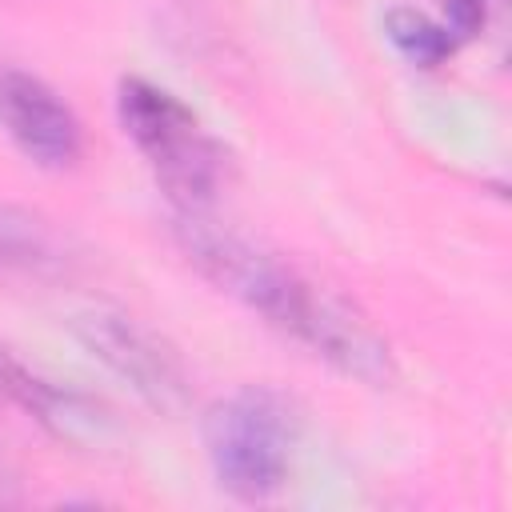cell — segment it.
<instances>
[{
  "label": "cell",
  "mask_w": 512,
  "mask_h": 512,
  "mask_svg": "<svg viewBox=\"0 0 512 512\" xmlns=\"http://www.w3.org/2000/svg\"><path fill=\"white\" fill-rule=\"evenodd\" d=\"M0 392H8L52 440L76 448V452H116L124 444V420L112 404H104L92 392L44 380L0 352Z\"/></svg>",
  "instance_id": "obj_6"
},
{
  "label": "cell",
  "mask_w": 512,
  "mask_h": 512,
  "mask_svg": "<svg viewBox=\"0 0 512 512\" xmlns=\"http://www.w3.org/2000/svg\"><path fill=\"white\" fill-rule=\"evenodd\" d=\"M384 36L416 68H436L456 52V36L440 20H432L428 12L408 8V4H396L384 12Z\"/></svg>",
  "instance_id": "obj_9"
},
{
  "label": "cell",
  "mask_w": 512,
  "mask_h": 512,
  "mask_svg": "<svg viewBox=\"0 0 512 512\" xmlns=\"http://www.w3.org/2000/svg\"><path fill=\"white\" fill-rule=\"evenodd\" d=\"M0 132L48 172H68L84 156V124L72 104L24 68H0Z\"/></svg>",
  "instance_id": "obj_5"
},
{
  "label": "cell",
  "mask_w": 512,
  "mask_h": 512,
  "mask_svg": "<svg viewBox=\"0 0 512 512\" xmlns=\"http://www.w3.org/2000/svg\"><path fill=\"white\" fill-rule=\"evenodd\" d=\"M72 248L52 232L40 216L0 204V272L32 276V280H60L72 268Z\"/></svg>",
  "instance_id": "obj_8"
},
{
  "label": "cell",
  "mask_w": 512,
  "mask_h": 512,
  "mask_svg": "<svg viewBox=\"0 0 512 512\" xmlns=\"http://www.w3.org/2000/svg\"><path fill=\"white\" fill-rule=\"evenodd\" d=\"M72 332L88 348V356L100 360L152 412L180 416L192 404V376L180 352L164 336H156L148 324L112 308H96L76 316Z\"/></svg>",
  "instance_id": "obj_4"
},
{
  "label": "cell",
  "mask_w": 512,
  "mask_h": 512,
  "mask_svg": "<svg viewBox=\"0 0 512 512\" xmlns=\"http://www.w3.org/2000/svg\"><path fill=\"white\" fill-rule=\"evenodd\" d=\"M292 340L364 388L396 384V356H392L388 340L372 328V320L364 312H356L348 300L332 296L328 288L312 292L308 312H304L300 328L292 332Z\"/></svg>",
  "instance_id": "obj_7"
},
{
  "label": "cell",
  "mask_w": 512,
  "mask_h": 512,
  "mask_svg": "<svg viewBox=\"0 0 512 512\" xmlns=\"http://www.w3.org/2000/svg\"><path fill=\"white\" fill-rule=\"evenodd\" d=\"M116 116L164 188L172 212H212L228 180V156L200 116L144 76H124L116 84Z\"/></svg>",
  "instance_id": "obj_1"
},
{
  "label": "cell",
  "mask_w": 512,
  "mask_h": 512,
  "mask_svg": "<svg viewBox=\"0 0 512 512\" xmlns=\"http://www.w3.org/2000/svg\"><path fill=\"white\" fill-rule=\"evenodd\" d=\"M296 408L276 388H236L200 416V440L216 484L244 504L276 496L296 448Z\"/></svg>",
  "instance_id": "obj_2"
},
{
  "label": "cell",
  "mask_w": 512,
  "mask_h": 512,
  "mask_svg": "<svg viewBox=\"0 0 512 512\" xmlns=\"http://www.w3.org/2000/svg\"><path fill=\"white\" fill-rule=\"evenodd\" d=\"M172 240L216 292L240 300L276 332H296L316 284L276 252L224 228L220 220H212V212H172Z\"/></svg>",
  "instance_id": "obj_3"
}]
</instances>
